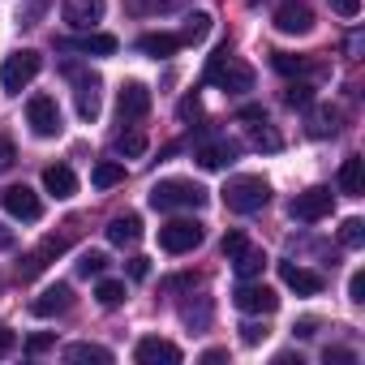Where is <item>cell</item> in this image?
Returning a JSON list of instances; mask_svg holds the SVG:
<instances>
[{"label": "cell", "mask_w": 365, "mask_h": 365, "mask_svg": "<svg viewBox=\"0 0 365 365\" xmlns=\"http://www.w3.org/2000/svg\"><path fill=\"white\" fill-rule=\"evenodd\" d=\"M339 194H348V198H361L365 194V159L348 155L339 163Z\"/></svg>", "instance_id": "21"}, {"label": "cell", "mask_w": 365, "mask_h": 365, "mask_svg": "<svg viewBox=\"0 0 365 365\" xmlns=\"http://www.w3.org/2000/svg\"><path fill=\"white\" fill-rule=\"evenodd\" d=\"M95 297H99V305H103V309H116V305L125 301V284H120V279H99Z\"/></svg>", "instance_id": "31"}, {"label": "cell", "mask_w": 365, "mask_h": 365, "mask_svg": "<svg viewBox=\"0 0 365 365\" xmlns=\"http://www.w3.org/2000/svg\"><path fill=\"white\" fill-rule=\"evenodd\" d=\"M52 344H56V335H52V331H43V335H31V339H26V352H31V356H39V352H48Z\"/></svg>", "instance_id": "38"}, {"label": "cell", "mask_w": 365, "mask_h": 365, "mask_svg": "<svg viewBox=\"0 0 365 365\" xmlns=\"http://www.w3.org/2000/svg\"><path fill=\"white\" fill-rule=\"evenodd\" d=\"M61 14L73 31H95V22H103L108 14V0H65Z\"/></svg>", "instance_id": "13"}, {"label": "cell", "mask_w": 365, "mask_h": 365, "mask_svg": "<svg viewBox=\"0 0 365 365\" xmlns=\"http://www.w3.org/2000/svg\"><path fill=\"white\" fill-rule=\"evenodd\" d=\"M26 125H31L35 138H56V133L65 129L56 99H52V95H31V103H26Z\"/></svg>", "instance_id": "6"}, {"label": "cell", "mask_w": 365, "mask_h": 365, "mask_svg": "<svg viewBox=\"0 0 365 365\" xmlns=\"http://www.w3.org/2000/svg\"><path fill=\"white\" fill-rule=\"evenodd\" d=\"M9 348H14V331H9V327H5V322H0V356H5V352H9Z\"/></svg>", "instance_id": "48"}, {"label": "cell", "mask_w": 365, "mask_h": 365, "mask_svg": "<svg viewBox=\"0 0 365 365\" xmlns=\"http://www.w3.org/2000/svg\"><path fill=\"white\" fill-rule=\"evenodd\" d=\"M279 279H284L297 297H318V292H322V275L309 271V267H297V262H279Z\"/></svg>", "instance_id": "16"}, {"label": "cell", "mask_w": 365, "mask_h": 365, "mask_svg": "<svg viewBox=\"0 0 365 365\" xmlns=\"http://www.w3.org/2000/svg\"><path fill=\"white\" fill-rule=\"evenodd\" d=\"M116 112H120V125H133L150 112V91L142 82H125L120 95H116Z\"/></svg>", "instance_id": "11"}, {"label": "cell", "mask_w": 365, "mask_h": 365, "mask_svg": "<svg viewBox=\"0 0 365 365\" xmlns=\"http://www.w3.org/2000/svg\"><path fill=\"white\" fill-rule=\"evenodd\" d=\"M237 155H241V146H237V142H202V146L194 150V159H198L202 168H211V172H220V168L237 163Z\"/></svg>", "instance_id": "17"}, {"label": "cell", "mask_w": 365, "mask_h": 365, "mask_svg": "<svg viewBox=\"0 0 365 365\" xmlns=\"http://www.w3.org/2000/svg\"><path fill=\"white\" fill-rule=\"evenodd\" d=\"M232 262H237V275H241V279H258V275H262V267H267L271 258H267V250H250V245H245Z\"/></svg>", "instance_id": "26"}, {"label": "cell", "mask_w": 365, "mask_h": 365, "mask_svg": "<svg viewBox=\"0 0 365 365\" xmlns=\"http://www.w3.org/2000/svg\"><path fill=\"white\" fill-rule=\"evenodd\" d=\"M331 190L327 185H314V190H305V194H297L292 202H288V215L292 220H301V224H318V220H327L331 215Z\"/></svg>", "instance_id": "7"}, {"label": "cell", "mask_w": 365, "mask_h": 365, "mask_svg": "<svg viewBox=\"0 0 365 365\" xmlns=\"http://www.w3.org/2000/svg\"><path fill=\"white\" fill-rule=\"evenodd\" d=\"M207 82H215L220 91H254V69L250 65H241L232 52H228V43L224 48H215V56L207 61Z\"/></svg>", "instance_id": "3"}, {"label": "cell", "mask_w": 365, "mask_h": 365, "mask_svg": "<svg viewBox=\"0 0 365 365\" xmlns=\"http://www.w3.org/2000/svg\"><path fill=\"white\" fill-rule=\"evenodd\" d=\"M73 73V95H78V116L82 120H99V73H82V69H69Z\"/></svg>", "instance_id": "14"}, {"label": "cell", "mask_w": 365, "mask_h": 365, "mask_svg": "<svg viewBox=\"0 0 365 365\" xmlns=\"http://www.w3.org/2000/svg\"><path fill=\"white\" fill-rule=\"evenodd\" d=\"M138 237H142V220L138 215H116L108 224V241L112 245H138Z\"/></svg>", "instance_id": "22"}, {"label": "cell", "mask_w": 365, "mask_h": 365, "mask_svg": "<svg viewBox=\"0 0 365 365\" xmlns=\"http://www.w3.org/2000/svg\"><path fill=\"white\" fill-rule=\"evenodd\" d=\"M120 180H125V163H116V159H99L95 172H91L95 190H112V185H120Z\"/></svg>", "instance_id": "25"}, {"label": "cell", "mask_w": 365, "mask_h": 365, "mask_svg": "<svg viewBox=\"0 0 365 365\" xmlns=\"http://www.w3.org/2000/svg\"><path fill=\"white\" fill-rule=\"evenodd\" d=\"M292 335H301V339H309V335H318V318H301V322L292 327Z\"/></svg>", "instance_id": "47"}, {"label": "cell", "mask_w": 365, "mask_h": 365, "mask_svg": "<svg viewBox=\"0 0 365 365\" xmlns=\"http://www.w3.org/2000/svg\"><path fill=\"white\" fill-rule=\"evenodd\" d=\"M180 318H185L190 331H207V327H211V301L198 297V301H190V305H180Z\"/></svg>", "instance_id": "27"}, {"label": "cell", "mask_w": 365, "mask_h": 365, "mask_svg": "<svg viewBox=\"0 0 365 365\" xmlns=\"http://www.w3.org/2000/svg\"><path fill=\"white\" fill-rule=\"evenodd\" d=\"M116 155H125V159H138V155H146V133H138V129H129V133H116Z\"/></svg>", "instance_id": "30"}, {"label": "cell", "mask_w": 365, "mask_h": 365, "mask_svg": "<svg viewBox=\"0 0 365 365\" xmlns=\"http://www.w3.org/2000/svg\"><path fill=\"white\" fill-rule=\"evenodd\" d=\"M284 103H288V108H309V103H314V86H309V82H292V86L284 91Z\"/></svg>", "instance_id": "36"}, {"label": "cell", "mask_w": 365, "mask_h": 365, "mask_svg": "<svg viewBox=\"0 0 365 365\" xmlns=\"http://www.w3.org/2000/svg\"><path fill=\"white\" fill-rule=\"evenodd\" d=\"M241 250H245V237H241V232H228V237H224V241H220V254H224V258H228V262H232V258H237V254H241Z\"/></svg>", "instance_id": "37"}, {"label": "cell", "mask_w": 365, "mask_h": 365, "mask_svg": "<svg viewBox=\"0 0 365 365\" xmlns=\"http://www.w3.org/2000/svg\"><path fill=\"white\" fill-rule=\"evenodd\" d=\"M322 361H335V365H352L356 356H352L348 348H327V352H322Z\"/></svg>", "instance_id": "45"}, {"label": "cell", "mask_w": 365, "mask_h": 365, "mask_svg": "<svg viewBox=\"0 0 365 365\" xmlns=\"http://www.w3.org/2000/svg\"><path fill=\"white\" fill-rule=\"evenodd\" d=\"M103 271H108V254H103V250H86V254L78 258V275L91 279V275H103Z\"/></svg>", "instance_id": "34"}, {"label": "cell", "mask_w": 365, "mask_h": 365, "mask_svg": "<svg viewBox=\"0 0 365 365\" xmlns=\"http://www.w3.org/2000/svg\"><path fill=\"white\" fill-rule=\"evenodd\" d=\"M271 202V185L262 176H232L224 185V207L237 211V215H254Z\"/></svg>", "instance_id": "2"}, {"label": "cell", "mask_w": 365, "mask_h": 365, "mask_svg": "<svg viewBox=\"0 0 365 365\" xmlns=\"http://www.w3.org/2000/svg\"><path fill=\"white\" fill-rule=\"evenodd\" d=\"M39 69H43V56L35 48H22V52L5 56V65H0V86H5L9 95H22L39 78Z\"/></svg>", "instance_id": "4"}, {"label": "cell", "mask_w": 365, "mask_h": 365, "mask_svg": "<svg viewBox=\"0 0 365 365\" xmlns=\"http://www.w3.org/2000/svg\"><path fill=\"white\" fill-rule=\"evenodd\" d=\"M65 250H69V241H65V237H48L35 254H26V262L18 267V275H22V279H35V275L48 267V258H56V254H65Z\"/></svg>", "instance_id": "18"}, {"label": "cell", "mask_w": 365, "mask_h": 365, "mask_svg": "<svg viewBox=\"0 0 365 365\" xmlns=\"http://www.w3.org/2000/svg\"><path fill=\"white\" fill-rule=\"evenodd\" d=\"M339 129V112L335 108H314L309 112V138H327Z\"/></svg>", "instance_id": "28"}, {"label": "cell", "mask_w": 365, "mask_h": 365, "mask_svg": "<svg viewBox=\"0 0 365 365\" xmlns=\"http://www.w3.org/2000/svg\"><path fill=\"white\" fill-rule=\"evenodd\" d=\"M207 198L211 194L198 180H185V176H168V180H155L150 185V207L155 211H202Z\"/></svg>", "instance_id": "1"}, {"label": "cell", "mask_w": 365, "mask_h": 365, "mask_svg": "<svg viewBox=\"0 0 365 365\" xmlns=\"http://www.w3.org/2000/svg\"><path fill=\"white\" fill-rule=\"evenodd\" d=\"M339 245H348V250H361L365 245V220H344V228H339Z\"/></svg>", "instance_id": "33"}, {"label": "cell", "mask_w": 365, "mask_h": 365, "mask_svg": "<svg viewBox=\"0 0 365 365\" xmlns=\"http://www.w3.org/2000/svg\"><path fill=\"white\" fill-rule=\"evenodd\" d=\"M73 305V288L69 284H52V288H43L35 301H31V314L35 318H56V314H65Z\"/></svg>", "instance_id": "15"}, {"label": "cell", "mask_w": 365, "mask_h": 365, "mask_svg": "<svg viewBox=\"0 0 365 365\" xmlns=\"http://www.w3.org/2000/svg\"><path fill=\"white\" fill-rule=\"evenodd\" d=\"M331 14H339V18L352 22V18L361 14V0H331Z\"/></svg>", "instance_id": "40"}, {"label": "cell", "mask_w": 365, "mask_h": 365, "mask_svg": "<svg viewBox=\"0 0 365 365\" xmlns=\"http://www.w3.org/2000/svg\"><path fill=\"white\" fill-rule=\"evenodd\" d=\"M202 112V103H198V95H190V99H180V120H194Z\"/></svg>", "instance_id": "46"}, {"label": "cell", "mask_w": 365, "mask_h": 365, "mask_svg": "<svg viewBox=\"0 0 365 365\" xmlns=\"http://www.w3.org/2000/svg\"><path fill=\"white\" fill-rule=\"evenodd\" d=\"M133 361H138V365H180V348H176L172 339L146 335V339H138V348H133Z\"/></svg>", "instance_id": "12"}, {"label": "cell", "mask_w": 365, "mask_h": 365, "mask_svg": "<svg viewBox=\"0 0 365 365\" xmlns=\"http://www.w3.org/2000/svg\"><path fill=\"white\" fill-rule=\"evenodd\" d=\"M65 48H78V52H86V56H112L120 43H116V35H82V39H73V43H65Z\"/></svg>", "instance_id": "23"}, {"label": "cell", "mask_w": 365, "mask_h": 365, "mask_svg": "<svg viewBox=\"0 0 365 365\" xmlns=\"http://www.w3.org/2000/svg\"><path fill=\"white\" fill-rule=\"evenodd\" d=\"M262 339H267V327H258V322H245V327H241V344L254 348V344H262Z\"/></svg>", "instance_id": "42"}, {"label": "cell", "mask_w": 365, "mask_h": 365, "mask_svg": "<svg viewBox=\"0 0 365 365\" xmlns=\"http://www.w3.org/2000/svg\"><path fill=\"white\" fill-rule=\"evenodd\" d=\"M150 275V258H129V279H146Z\"/></svg>", "instance_id": "44"}, {"label": "cell", "mask_w": 365, "mask_h": 365, "mask_svg": "<svg viewBox=\"0 0 365 365\" xmlns=\"http://www.w3.org/2000/svg\"><path fill=\"white\" fill-rule=\"evenodd\" d=\"M241 120H267V112L262 108H241Z\"/></svg>", "instance_id": "49"}, {"label": "cell", "mask_w": 365, "mask_h": 365, "mask_svg": "<svg viewBox=\"0 0 365 365\" xmlns=\"http://www.w3.org/2000/svg\"><path fill=\"white\" fill-rule=\"evenodd\" d=\"M43 190H48L52 198H73V194H78L73 168H69V163H52V168L43 172Z\"/></svg>", "instance_id": "19"}, {"label": "cell", "mask_w": 365, "mask_h": 365, "mask_svg": "<svg viewBox=\"0 0 365 365\" xmlns=\"http://www.w3.org/2000/svg\"><path fill=\"white\" fill-rule=\"evenodd\" d=\"M211 35V14H190L185 31H180V43H202Z\"/></svg>", "instance_id": "29"}, {"label": "cell", "mask_w": 365, "mask_h": 365, "mask_svg": "<svg viewBox=\"0 0 365 365\" xmlns=\"http://www.w3.org/2000/svg\"><path fill=\"white\" fill-rule=\"evenodd\" d=\"M232 301H237L241 314H275V309H279L275 288H267V284H250V279L232 292Z\"/></svg>", "instance_id": "9"}, {"label": "cell", "mask_w": 365, "mask_h": 365, "mask_svg": "<svg viewBox=\"0 0 365 365\" xmlns=\"http://www.w3.org/2000/svg\"><path fill=\"white\" fill-rule=\"evenodd\" d=\"M250 142H254L258 150H279V146H284V142H279V133H275L267 120H262V125H250Z\"/></svg>", "instance_id": "32"}, {"label": "cell", "mask_w": 365, "mask_h": 365, "mask_svg": "<svg viewBox=\"0 0 365 365\" xmlns=\"http://www.w3.org/2000/svg\"><path fill=\"white\" fill-rule=\"evenodd\" d=\"M180 0H133V9L138 14H155V9H176Z\"/></svg>", "instance_id": "43"}, {"label": "cell", "mask_w": 365, "mask_h": 365, "mask_svg": "<svg viewBox=\"0 0 365 365\" xmlns=\"http://www.w3.org/2000/svg\"><path fill=\"white\" fill-rule=\"evenodd\" d=\"M0 250H14V228L0 224Z\"/></svg>", "instance_id": "51"}, {"label": "cell", "mask_w": 365, "mask_h": 365, "mask_svg": "<svg viewBox=\"0 0 365 365\" xmlns=\"http://www.w3.org/2000/svg\"><path fill=\"white\" fill-rule=\"evenodd\" d=\"M202 361L215 365V361H228V352H224V348H211V352H202Z\"/></svg>", "instance_id": "50"}, {"label": "cell", "mask_w": 365, "mask_h": 365, "mask_svg": "<svg viewBox=\"0 0 365 365\" xmlns=\"http://www.w3.org/2000/svg\"><path fill=\"white\" fill-rule=\"evenodd\" d=\"M198 245H202V224L198 220H172V224L159 228V250H168V254H190Z\"/></svg>", "instance_id": "5"}, {"label": "cell", "mask_w": 365, "mask_h": 365, "mask_svg": "<svg viewBox=\"0 0 365 365\" xmlns=\"http://www.w3.org/2000/svg\"><path fill=\"white\" fill-rule=\"evenodd\" d=\"M180 48H185V43H180V35H168V31H155V35H142L138 39V52L142 56H155V61H168Z\"/></svg>", "instance_id": "20"}, {"label": "cell", "mask_w": 365, "mask_h": 365, "mask_svg": "<svg viewBox=\"0 0 365 365\" xmlns=\"http://www.w3.org/2000/svg\"><path fill=\"white\" fill-rule=\"evenodd\" d=\"M348 297H352L356 305H365V271H352V279H348Z\"/></svg>", "instance_id": "41"}, {"label": "cell", "mask_w": 365, "mask_h": 365, "mask_svg": "<svg viewBox=\"0 0 365 365\" xmlns=\"http://www.w3.org/2000/svg\"><path fill=\"white\" fill-rule=\"evenodd\" d=\"M271 65H275L279 73H288V78H292V73H309V61H305V56H288V52H275Z\"/></svg>", "instance_id": "35"}, {"label": "cell", "mask_w": 365, "mask_h": 365, "mask_svg": "<svg viewBox=\"0 0 365 365\" xmlns=\"http://www.w3.org/2000/svg\"><path fill=\"white\" fill-rule=\"evenodd\" d=\"M65 361H73V365H82V361L112 365V348H103V344H69L65 348Z\"/></svg>", "instance_id": "24"}, {"label": "cell", "mask_w": 365, "mask_h": 365, "mask_svg": "<svg viewBox=\"0 0 365 365\" xmlns=\"http://www.w3.org/2000/svg\"><path fill=\"white\" fill-rule=\"evenodd\" d=\"M0 207H5L14 220H22V224H35L43 215V202H39V194L31 185H9L5 194H0Z\"/></svg>", "instance_id": "8"}, {"label": "cell", "mask_w": 365, "mask_h": 365, "mask_svg": "<svg viewBox=\"0 0 365 365\" xmlns=\"http://www.w3.org/2000/svg\"><path fill=\"white\" fill-rule=\"evenodd\" d=\"M275 31L279 35H309L314 31V9L305 0H284L275 9Z\"/></svg>", "instance_id": "10"}, {"label": "cell", "mask_w": 365, "mask_h": 365, "mask_svg": "<svg viewBox=\"0 0 365 365\" xmlns=\"http://www.w3.org/2000/svg\"><path fill=\"white\" fill-rule=\"evenodd\" d=\"M14 163H18V150H14V142L5 133H0V172H9Z\"/></svg>", "instance_id": "39"}]
</instances>
